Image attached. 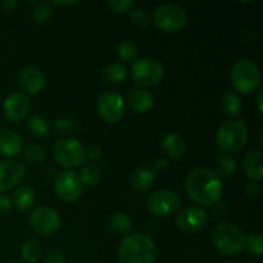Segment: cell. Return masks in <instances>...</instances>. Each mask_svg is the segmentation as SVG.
I'll return each instance as SVG.
<instances>
[{
    "label": "cell",
    "instance_id": "obj_1",
    "mask_svg": "<svg viewBox=\"0 0 263 263\" xmlns=\"http://www.w3.org/2000/svg\"><path fill=\"white\" fill-rule=\"evenodd\" d=\"M185 190L190 199L202 207L217 204L222 195V181L215 171L199 167L189 172L185 180Z\"/></svg>",
    "mask_w": 263,
    "mask_h": 263
},
{
    "label": "cell",
    "instance_id": "obj_2",
    "mask_svg": "<svg viewBox=\"0 0 263 263\" xmlns=\"http://www.w3.org/2000/svg\"><path fill=\"white\" fill-rule=\"evenodd\" d=\"M157 247L146 234L130 233L125 235L118 247L120 263H154Z\"/></svg>",
    "mask_w": 263,
    "mask_h": 263
},
{
    "label": "cell",
    "instance_id": "obj_3",
    "mask_svg": "<svg viewBox=\"0 0 263 263\" xmlns=\"http://www.w3.org/2000/svg\"><path fill=\"white\" fill-rule=\"evenodd\" d=\"M212 241L222 256H235L246 248L247 235L233 222H220L213 228Z\"/></svg>",
    "mask_w": 263,
    "mask_h": 263
},
{
    "label": "cell",
    "instance_id": "obj_4",
    "mask_svg": "<svg viewBox=\"0 0 263 263\" xmlns=\"http://www.w3.org/2000/svg\"><path fill=\"white\" fill-rule=\"evenodd\" d=\"M231 84L241 94H251L259 87L261 72L258 66L249 58H239L231 67Z\"/></svg>",
    "mask_w": 263,
    "mask_h": 263
},
{
    "label": "cell",
    "instance_id": "obj_5",
    "mask_svg": "<svg viewBox=\"0 0 263 263\" xmlns=\"http://www.w3.org/2000/svg\"><path fill=\"white\" fill-rule=\"evenodd\" d=\"M53 157L59 166L74 168L85 162V148L81 141L72 136H62L54 141Z\"/></svg>",
    "mask_w": 263,
    "mask_h": 263
},
{
    "label": "cell",
    "instance_id": "obj_6",
    "mask_svg": "<svg viewBox=\"0 0 263 263\" xmlns=\"http://www.w3.org/2000/svg\"><path fill=\"white\" fill-rule=\"evenodd\" d=\"M248 127L244 122L230 120L223 122L216 134V144L225 152H239L248 141Z\"/></svg>",
    "mask_w": 263,
    "mask_h": 263
},
{
    "label": "cell",
    "instance_id": "obj_7",
    "mask_svg": "<svg viewBox=\"0 0 263 263\" xmlns=\"http://www.w3.org/2000/svg\"><path fill=\"white\" fill-rule=\"evenodd\" d=\"M186 13L180 5L162 4L156 8L153 13V22L161 31L167 33H175L181 31L186 25Z\"/></svg>",
    "mask_w": 263,
    "mask_h": 263
},
{
    "label": "cell",
    "instance_id": "obj_8",
    "mask_svg": "<svg viewBox=\"0 0 263 263\" xmlns=\"http://www.w3.org/2000/svg\"><path fill=\"white\" fill-rule=\"evenodd\" d=\"M133 80L143 87L157 86L164 74L163 66L159 61L152 57H143L136 59L131 67Z\"/></svg>",
    "mask_w": 263,
    "mask_h": 263
},
{
    "label": "cell",
    "instance_id": "obj_9",
    "mask_svg": "<svg viewBox=\"0 0 263 263\" xmlns=\"http://www.w3.org/2000/svg\"><path fill=\"white\" fill-rule=\"evenodd\" d=\"M28 225L33 233L39 235H53L61 229V215L54 208L48 205H39L31 212Z\"/></svg>",
    "mask_w": 263,
    "mask_h": 263
},
{
    "label": "cell",
    "instance_id": "obj_10",
    "mask_svg": "<svg viewBox=\"0 0 263 263\" xmlns=\"http://www.w3.org/2000/svg\"><path fill=\"white\" fill-rule=\"evenodd\" d=\"M148 211L153 217L164 218L174 215L181 207V199L174 190L161 189L154 192L148 199Z\"/></svg>",
    "mask_w": 263,
    "mask_h": 263
},
{
    "label": "cell",
    "instance_id": "obj_11",
    "mask_svg": "<svg viewBox=\"0 0 263 263\" xmlns=\"http://www.w3.org/2000/svg\"><path fill=\"white\" fill-rule=\"evenodd\" d=\"M97 112L105 122H118L125 115V100L117 92H104L97 99Z\"/></svg>",
    "mask_w": 263,
    "mask_h": 263
},
{
    "label": "cell",
    "instance_id": "obj_12",
    "mask_svg": "<svg viewBox=\"0 0 263 263\" xmlns=\"http://www.w3.org/2000/svg\"><path fill=\"white\" fill-rule=\"evenodd\" d=\"M81 181L79 179V175L73 171H64L57 176L54 182V192L55 195L64 203H74L79 200L82 194Z\"/></svg>",
    "mask_w": 263,
    "mask_h": 263
},
{
    "label": "cell",
    "instance_id": "obj_13",
    "mask_svg": "<svg viewBox=\"0 0 263 263\" xmlns=\"http://www.w3.org/2000/svg\"><path fill=\"white\" fill-rule=\"evenodd\" d=\"M31 112V100L25 92H12L3 103V113L10 122L25 120Z\"/></svg>",
    "mask_w": 263,
    "mask_h": 263
},
{
    "label": "cell",
    "instance_id": "obj_14",
    "mask_svg": "<svg viewBox=\"0 0 263 263\" xmlns=\"http://www.w3.org/2000/svg\"><path fill=\"white\" fill-rule=\"evenodd\" d=\"M207 223V213L200 207H187L175 220L177 230L184 234H195Z\"/></svg>",
    "mask_w": 263,
    "mask_h": 263
},
{
    "label": "cell",
    "instance_id": "obj_15",
    "mask_svg": "<svg viewBox=\"0 0 263 263\" xmlns=\"http://www.w3.org/2000/svg\"><path fill=\"white\" fill-rule=\"evenodd\" d=\"M25 172L22 162L15 159L0 161V192L5 193L17 186L25 177Z\"/></svg>",
    "mask_w": 263,
    "mask_h": 263
},
{
    "label": "cell",
    "instance_id": "obj_16",
    "mask_svg": "<svg viewBox=\"0 0 263 263\" xmlns=\"http://www.w3.org/2000/svg\"><path fill=\"white\" fill-rule=\"evenodd\" d=\"M18 84L25 92L36 95L45 89L46 80L41 69H39L37 67L27 66L22 68L18 74Z\"/></svg>",
    "mask_w": 263,
    "mask_h": 263
},
{
    "label": "cell",
    "instance_id": "obj_17",
    "mask_svg": "<svg viewBox=\"0 0 263 263\" xmlns=\"http://www.w3.org/2000/svg\"><path fill=\"white\" fill-rule=\"evenodd\" d=\"M127 105L134 113L145 115L154 107V97L145 89H133L127 94Z\"/></svg>",
    "mask_w": 263,
    "mask_h": 263
},
{
    "label": "cell",
    "instance_id": "obj_18",
    "mask_svg": "<svg viewBox=\"0 0 263 263\" xmlns=\"http://www.w3.org/2000/svg\"><path fill=\"white\" fill-rule=\"evenodd\" d=\"M157 179V171L149 164H141L133 172L130 184L138 193H145L154 185Z\"/></svg>",
    "mask_w": 263,
    "mask_h": 263
},
{
    "label": "cell",
    "instance_id": "obj_19",
    "mask_svg": "<svg viewBox=\"0 0 263 263\" xmlns=\"http://www.w3.org/2000/svg\"><path fill=\"white\" fill-rule=\"evenodd\" d=\"M23 151V140L15 131L9 128L0 130V156L15 157Z\"/></svg>",
    "mask_w": 263,
    "mask_h": 263
},
{
    "label": "cell",
    "instance_id": "obj_20",
    "mask_svg": "<svg viewBox=\"0 0 263 263\" xmlns=\"http://www.w3.org/2000/svg\"><path fill=\"white\" fill-rule=\"evenodd\" d=\"M161 151L167 158H180L185 154L186 143H185L184 138L177 133H168L162 138Z\"/></svg>",
    "mask_w": 263,
    "mask_h": 263
},
{
    "label": "cell",
    "instance_id": "obj_21",
    "mask_svg": "<svg viewBox=\"0 0 263 263\" xmlns=\"http://www.w3.org/2000/svg\"><path fill=\"white\" fill-rule=\"evenodd\" d=\"M244 174L253 182L263 179V154L261 151H252L244 159Z\"/></svg>",
    "mask_w": 263,
    "mask_h": 263
},
{
    "label": "cell",
    "instance_id": "obj_22",
    "mask_svg": "<svg viewBox=\"0 0 263 263\" xmlns=\"http://www.w3.org/2000/svg\"><path fill=\"white\" fill-rule=\"evenodd\" d=\"M13 205L21 212H27L35 204V192L28 185H20L13 193Z\"/></svg>",
    "mask_w": 263,
    "mask_h": 263
},
{
    "label": "cell",
    "instance_id": "obj_23",
    "mask_svg": "<svg viewBox=\"0 0 263 263\" xmlns=\"http://www.w3.org/2000/svg\"><path fill=\"white\" fill-rule=\"evenodd\" d=\"M127 73V67L125 64L120 63V62H113V63H109L108 66L104 67L102 72V77L107 84L116 85L125 81Z\"/></svg>",
    "mask_w": 263,
    "mask_h": 263
},
{
    "label": "cell",
    "instance_id": "obj_24",
    "mask_svg": "<svg viewBox=\"0 0 263 263\" xmlns=\"http://www.w3.org/2000/svg\"><path fill=\"white\" fill-rule=\"evenodd\" d=\"M236 172V161L229 154H218L215 158V174L222 179H230Z\"/></svg>",
    "mask_w": 263,
    "mask_h": 263
},
{
    "label": "cell",
    "instance_id": "obj_25",
    "mask_svg": "<svg viewBox=\"0 0 263 263\" xmlns=\"http://www.w3.org/2000/svg\"><path fill=\"white\" fill-rule=\"evenodd\" d=\"M221 110L226 117L234 120L235 117L240 116L241 110H243V103L235 92H226L221 100Z\"/></svg>",
    "mask_w": 263,
    "mask_h": 263
},
{
    "label": "cell",
    "instance_id": "obj_26",
    "mask_svg": "<svg viewBox=\"0 0 263 263\" xmlns=\"http://www.w3.org/2000/svg\"><path fill=\"white\" fill-rule=\"evenodd\" d=\"M108 228L112 233L118 235H127L133 229V221L126 213L116 212L108 220Z\"/></svg>",
    "mask_w": 263,
    "mask_h": 263
},
{
    "label": "cell",
    "instance_id": "obj_27",
    "mask_svg": "<svg viewBox=\"0 0 263 263\" xmlns=\"http://www.w3.org/2000/svg\"><path fill=\"white\" fill-rule=\"evenodd\" d=\"M79 179L81 181L82 186L94 187L99 184L100 179H102V171H100L98 164L87 163L80 170Z\"/></svg>",
    "mask_w": 263,
    "mask_h": 263
},
{
    "label": "cell",
    "instance_id": "obj_28",
    "mask_svg": "<svg viewBox=\"0 0 263 263\" xmlns=\"http://www.w3.org/2000/svg\"><path fill=\"white\" fill-rule=\"evenodd\" d=\"M27 130L35 138H46L50 134V125L43 116H31L27 120Z\"/></svg>",
    "mask_w": 263,
    "mask_h": 263
},
{
    "label": "cell",
    "instance_id": "obj_29",
    "mask_svg": "<svg viewBox=\"0 0 263 263\" xmlns=\"http://www.w3.org/2000/svg\"><path fill=\"white\" fill-rule=\"evenodd\" d=\"M22 257L26 263H37L43 257V247L35 239L26 240L22 246Z\"/></svg>",
    "mask_w": 263,
    "mask_h": 263
},
{
    "label": "cell",
    "instance_id": "obj_30",
    "mask_svg": "<svg viewBox=\"0 0 263 263\" xmlns=\"http://www.w3.org/2000/svg\"><path fill=\"white\" fill-rule=\"evenodd\" d=\"M117 54L125 63H134L138 59L139 48L134 41L122 40L117 46Z\"/></svg>",
    "mask_w": 263,
    "mask_h": 263
},
{
    "label": "cell",
    "instance_id": "obj_31",
    "mask_svg": "<svg viewBox=\"0 0 263 263\" xmlns=\"http://www.w3.org/2000/svg\"><path fill=\"white\" fill-rule=\"evenodd\" d=\"M22 152L25 161L32 166L43 164L46 159V152L37 144H30L26 148H23Z\"/></svg>",
    "mask_w": 263,
    "mask_h": 263
},
{
    "label": "cell",
    "instance_id": "obj_32",
    "mask_svg": "<svg viewBox=\"0 0 263 263\" xmlns=\"http://www.w3.org/2000/svg\"><path fill=\"white\" fill-rule=\"evenodd\" d=\"M31 18L36 25L40 26L50 22L53 18V7L50 5V3H39L32 9Z\"/></svg>",
    "mask_w": 263,
    "mask_h": 263
},
{
    "label": "cell",
    "instance_id": "obj_33",
    "mask_svg": "<svg viewBox=\"0 0 263 263\" xmlns=\"http://www.w3.org/2000/svg\"><path fill=\"white\" fill-rule=\"evenodd\" d=\"M246 248H248L249 253L253 256H262L263 253V241L262 235L259 233H252L247 236Z\"/></svg>",
    "mask_w": 263,
    "mask_h": 263
},
{
    "label": "cell",
    "instance_id": "obj_34",
    "mask_svg": "<svg viewBox=\"0 0 263 263\" xmlns=\"http://www.w3.org/2000/svg\"><path fill=\"white\" fill-rule=\"evenodd\" d=\"M130 20L136 27H145L149 23V14L144 8H136V9H131Z\"/></svg>",
    "mask_w": 263,
    "mask_h": 263
},
{
    "label": "cell",
    "instance_id": "obj_35",
    "mask_svg": "<svg viewBox=\"0 0 263 263\" xmlns=\"http://www.w3.org/2000/svg\"><path fill=\"white\" fill-rule=\"evenodd\" d=\"M105 4L116 13L128 12V10L134 9V7H135L134 0H112V2H107Z\"/></svg>",
    "mask_w": 263,
    "mask_h": 263
},
{
    "label": "cell",
    "instance_id": "obj_36",
    "mask_svg": "<svg viewBox=\"0 0 263 263\" xmlns=\"http://www.w3.org/2000/svg\"><path fill=\"white\" fill-rule=\"evenodd\" d=\"M54 127L61 133H69L76 127V120L69 116H63V117L57 118L54 122Z\"/></svg>",
    "mask_w": 263,
    "mask_h": 263
},
{
    "label": "cell",
    "instance_id": "obj_37",
    "mask_svg": "<svg viewBox=\"0 0 263 263\" xmlns=\"http://www.w3.org/2000/svg\"><path fill=\"white\" fill-rule=\"evenodd\" d=\"M85 157H86L87 159H90L91 163H94L95 161H99V159L103 157L102 148H100L99 145H95V144L87 146V148L85 149Z\"/></svg>",
    "mask_w": 263,
    "mask_h": 263
},
{
    "label": "cell",
    "instance_id": "obj_38",
    "mask_svg": "<svg viewBox=\"0 0 263 263\" xmlns=\"http://www.w3.org/2000/svg\"><path fill=\"white\" fill-rule=\"evenodd\" d=\"M41 263H67L66 256L61 251H51L43 258Z\"/></svg>",
    "mask_w": 263,
    "mask_h": 263
},
{
    "label": "cell",
    "instance_id": "obj_39",
    "mask_svg": "<svg viewBox=\"0 0 263 263\" xmlns=\"http://www.w3.org/2000/svg\"><path fill=\"white\" fill-rule=\"evenodd\" d=\"M12 208V199L5 193H0V217L8 215Z\"/></svg>",
    "mask_w": 263,
    "mask_h": 263
},
{
    "label": "cell",
    "instance_id": "obj_40",
    "mask_svg": "<svg viewBox=\"0 0 263 263\" xmlns=\"http://www.w3.org/2000/svg\"><path fill=\"white\" fill-rule=\"evenodd\" d=\"M244 193H246V195L248 198H251V199H254V198L258 197L259 194V185L257 184V182H249V184L246 185V187H244Z\"/></svg>",
    "mask_w": 263,
    "mask_h": 263
},
{
    "label": "cell",
    "instance_id": "obj_41",
    "mask_svg": "<svg viewBox=\"0 0 263 263\" xmlns=\"http://www.w3.org/2000/svg\"><path fill=\"white\" fill-rule=\"evenodd\" d=\"M170 166V162L167 158H158L156 161V163H154V167L153 168L156 170V171H164V170L168 168Z\"/></svg>",
    "mask_w": 263,
    "mask_h": 263
},
{
    "label": "cell",
    "instance_id": "obj_42",
    "mask_svg": "<svg viewBox=\"0 0 263 263\" xmlns=\"http://www.w3.org/2000/svg\"><path fill=\"white\" fill-rule=\"evenodd\" d=\"M0 5H2V8L5 12L12 13L18 7V3L14 2V0H4V2L0 3Z\"/></svg>",
    "mask_w": 263,
    "mask_h": 263
},
{
    "label": "cell",
    "instance_id": "obj_43",
    "mask_svg": "<svg viewBox=\"0 0 263 263\" xmlns=\"http://www.w3.org/2000/svg\"><path fill=\"white\" fill-rule=\"evenodd\" d=\"M256 104H257V109H258V112L262 115V112H263V90L262 89L259 90V92L257 94Z\"/></svg>",
    "mask_w": 263,
    "mask_h": 263
},
{
    "label": "cell",
    "instance_id": "obj_44",
    "mask_svg": "<svg viewBox=\"0 0 263 263\" xmlns=\"http://www.w3.org/2000/svg\"><path fill=\"white\" fill-rule=\"evenodd\" d=\"M79 4V2H51L50 5H57V7H71V5Z\"/></svg>",
    "mask_w": 263,
    "mask_h": 263
},
{
    "label": "cell",
    "instance_id": "obj_45",
    "mask_svg": "<svg viewBox=\"0 0 263 263\" xmlns=\"http://www.w3.org/2000/svg\"><path fill=\"white\" fill-rule=\"evenodd\" d=\"M10 263H26V262H23V261H13V262H10Z\"/></svg>",
    "mask_w": 263,
    "mask_h": 263
},
{
    "label": "cell",
    "instance_id": "obj_46",
    "mask_svg": "<svg viewBox=\"0 0 263 263\" xmlns=\"http://www.w3.org/2000/svg\"><path fill=\"white\" fill-rule=\"evenodd\" d=\"M226 263H238V262H234V261H230V262H226Z\"/></svg>",
    "mask_w": 263,
    "mask_h": 263
}]
</instances>
